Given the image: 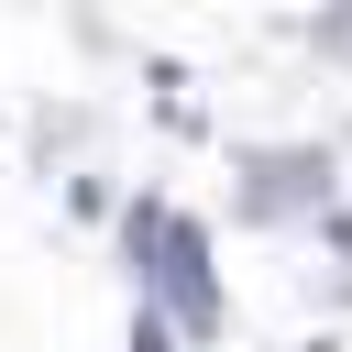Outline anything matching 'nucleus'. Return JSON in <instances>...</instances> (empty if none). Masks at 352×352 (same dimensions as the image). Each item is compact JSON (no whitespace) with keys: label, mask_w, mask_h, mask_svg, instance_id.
<instances>
[{"label":"nucleus","mask_w":352,"mask_h":352,"mask_svg":"<svg viewBox=\"0 0 352 352\" xmlns=\"http://www.w3.org/2000/svg\"><path fill=\"white\" fill-rule=\"evenodd\" d=\"M132 231L154 242V286H165V319L209 330V319H220V286H209V242H198L187 220H132Z\"/></svg>","instance_id":"nucleus-1"}]
</instances>
